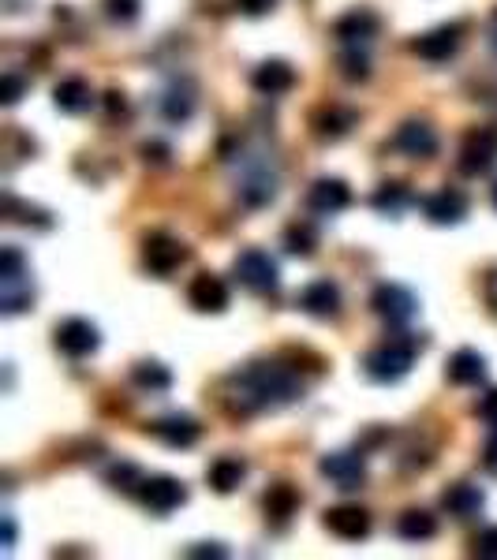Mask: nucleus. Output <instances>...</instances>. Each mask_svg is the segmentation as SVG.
Here are the masks:
<instances>
[{
	"instance_id": "nucleus-1",
	"label": "nucleus",
	"mask_w": 497,
	"mask_h": 560,
	"mask_svg": "<svg viewBox=\"0 0 497 560\" xmlns=\"http://www.w3.org/2000/svg\"><path fill=\"white\" fill-rule=\"evenodd\" d=\"M303 396V381L277 363H251L247 370L232 374L225 385V404L232 415H262L281 411Z\"/></svg>"
},
{
	"instance_id": "nucleus-2",
	"label": "nucleus",
	"mask_w": 497,
	"mask_h": 560,
	"mask_svg": "<svg viewBox=\"0 0 497 560\" xmlns=\"http://www.w3.org/2000/svg\"><path fill=\"white\" fill-rule=\"evenodd\" d=\"M423 351L419 336H389L378 348H370L363 355V374L378 385H397L400 378H408V370L415 366V355Z\"/></svg>"
},
{
	"instance_id": "nucleus-3",
	"label": "nucleus",
	"mask_w": 497,
	"mask_h": 560,
	"mask_svg": "<svg viewBox=\"0 0 497 560\" xmlns=\"http://www.w3.org/2000/svg\"><path fill=\"white\" fill-rule=\"evenodd\" d=\"M277 165L266 154H247L240 176H236V198H240L247 210H262L277 198Z\"/></svg>"
},
{
	"instance_id": "nucleus-4",
	"label": "nucleus",
	"mask_w": 497,
	"mask_h": 560,
	"mask_svg": "<svg viewBox=\"0 0 497 560\" xmlns=\"http://www.w3.org/2000/svg\"><path fill=\"white\" fill-rule=\"evenodd\" d=\"M236 280H240V288L255 295H277L281 292V269L273 262L266 251H258V247H247V251L236 258V266H232Z\"/></svg>"
},
{
	"instance_id": "nucleus-5",
	"label": "nucleus",
	"mask_w": 497,
	"mask_h": 560,
	"mask_svg": "<svg viewBox=\"0 0 497 560\" xmlns=\"http://www.w3.org/2000/svg\"><path fill=\"white\" fill-rule=\"evenodd\" d=\"M370 310L382 318L385 325H408L419 314V299L412 288H404L397 280H385L370 292Z\"/></svg>"
},
{
	"instance_id": "nucleus-6",
	"label": "nucleus",
	"mask_w": 497,
	"mask_h": 560,
	"mask_svg": "<svg viewBox=\"0 0 497 560\" xmlns=\"http://www.w3.org/2000/svg\"><path fill=\"white\" fill-rule=\"evenodd\" d=\"M187 262V247L169 232H154L142 239V266L150 269L154 277H172L176 269Z\"/></svg>"
},
{
	"instance_id": "nucleus-7",
	"label": "nucleus",
	"mask_w": 497,
	"mask_h": 560,
	"mask_svg": "<svg viewBox=\"0 0 497 560\" xmlns=\"http://www.w3.org/2000/svg\"><path fill=\"white\" fill-rule=\"evenodd\" d=\"M318 475L329 478L337 490L355 493L367 482V460H363V452H329L318 460Z\"/></svg>"
},
{
	"instance_id": "nucleus-8",
	"label": "nucleus",
	"mask_w": 497,
	"mask_h": 560,
	"mask_svg": "<svg viewBox=\"0 0 497 560\" xmlns=\"http://www.w3.org/2000/svg\"><path fill=\"white\" fill-rule=\"evenodd\" d=\"M53 344L57 351H64L68 359H86V355H94L101 348V333L94 322H86V318H64V322L53 329Z\"/></svg>"
},
{
	"instance_id": "nucleus-9",
	"label": "nucleus",
	"mask_w": 497,
	"mask_h": 560,
	"mask_svg": "<svg viewBox=\"0 0 497 560\" xmlns=\"http://www.w3.org/2000/svg\"><path fill=\"white\" fill-rule=\"evenodd\" d=\"M154 516H169L176 512L180 504H187V486L180 478H169V475H157V478H142L139 493H135Z\"/></svg>"
},
{
	"instance_id": "nucleus-10",
	"label": "nucleus",
	"mask_w": 497,
	"mask_h": 560,
	"mask_svg": "<svg viewBox=\"0 0 497 560\" xmlns=\"http://www.w3.org/2000/svg\"><path fill=\"white\" fill-rule=\"evenodd\" d=\"M460 42H464V23H445L430 34H419L412 42V53L419 60H430V64H445L460 53Z\"/></svg>"
},
{
	"instance_id": "nucleus-11",
	"label": "nucleus",
	"mask_w": 497,
	"mask_h": 560,
	"mask_svg": "<svg viewBox=\"0 0 497 560\" xmlns=\"http://www.w3.org/2000/svg\"><path fill=\"white\" fill-rule=\"evenodd\" d=\"M341 284L337 280H311L303 292L296 295V307L303 310V314H311V318H322V322H329V318H337L341 314Z\"/></svg>"
},
{
	"instance_id": "nucleus-12",
	"label": "nucleus",
	"mask_w": 497,
	"mask_h": 560,
	"mask_svg": "<svg viewBox=\"0 0 497 560\" xmlns=\"http://www.w3.org/2000/svg\"><path fill=\"white\" fill-rule=\"evenodd\" d=\"M195 83L191 79H172L165 90H161V98H157V116L165 120V124H187L191 116H195Z\"/></svg>"
},
{
	"instance_id": "nucleus-13",
	"label": "nucleus",
	"mask_w": 497,
	"mask_h": 560,
	"mask_svg": "<svg viewBox=\"0 0 497 560\" xmlns=\"http://www.w3.org/2000/svg\"><path fill=\"white\" fill-rule=\"evenodd\" d=\"M393 150L404 157H415V161H426V157L438 154V135L423 120H404L393 135Z\"/></svg>"
},
{
	"instance_id": "nucleus-14",
	"label": "nucleus",
	"mask_w": 497,
	"mask_h": 560,
	"mask_svg": "<svg viewBox=\"0 0 497 560\" xmlns=\"http://www.w3.org/2000/svg\"><path fill=\"white\" fill-rule=\"evenodd\" d=\"M359 124V112L344 109V105H322L311 116V135L318 142H341L344 135H352V127Z\"/></svg>"
},
{
	"instance_id": "nucleus-15",
	"label": "nucleus",
	"mask_w": 497,
	"mask_h": 560,
	"mask_svg": "<svg viewBox=\"0 0 497 560\" xmlns=\"http://www.w3.org/2000/svg\"><path fill=\"white\" fill-rule=\"evenodd\" d=\"M348 202H352V191H348V183L337 180V176H322V180H314L311 191H307V210L318 213V217H333V213L348 210Z\"/></svg>"
},
{
	"instance_id": "nucleus-16",
	"label": "nucleus",
	"mask_w": 497,
	"mask_h": 560,
	"mask_svg": "<svg viewBox=\"0 0 497 560\" xmlns=\"http://www.w3.org/2000/svg\"><path fill=\"white\" fill-rule=\"evenodd\" d=\"M150 434L161 441V445L169 448H191L195 441H199V422L191 419V415H184V411H172V415H161V419H154L150 426H146Z\"/></svg>"
},
{
	"instance_id": "nucleus-17",
	"label": "nucleus",
	"mask_w": 497,
	"mask_h": 560,
	"mask_svg": "<svg viewBox=\"0 0 497 560\" xmlns=\"http://www.w3.org/2000/svg\"><path fill=\"white\" fill-rule=\"evenodd\" d=\"M370 512L359 504H341V508H329L326 512V531L337 534L341 542H363L370 534Z\"/></svg>"
},
{
	"instance_id": "nucleus-18",
	"label": "nucleus",
	"mask_w": 497,
	"mask_h": 560,
	"mask_svg": "<svg viewBox=\"0 0 497 560\" xmlns=\"http://www.w3.org/2000/svg\"><path fill=\"white\" fill-rule=\"evenodd\" d=\"M382 19L370 12V8H352L333 23V38L341 45H367L370 38H378Z\"/></svg>"
},
{
	"instance_id": "nucleus-19",
	"label": "nucleus",
	"mask_w": 497,
	"mask_h": 560,
	"mask_svg": "<svg viewBox=\"0 0 497 560\" xmlns=\"http://www.w3.org/2000/svg\"><path fill=\"white\" fill-rule=\"evenodd\" d=\"M423 213L430 224H460L468 217V195L456 187H441L423 198Z\"/></svg>"
},
{
	"instance_id": "nucleus-20",
	"label": "nucleus",
	"mask_w": 497,
	"mask_h": 560,
	"mask_svg": "<svg viewBox=\"0 0 497 560\" xmlns=\"http://www.w3.org/2000/svg\"><path fill=\"white\" fill-rule=\"evenodd\" d=\"M296 68L284 64V60H262L255 71H251V86H255L262 98H281L296 86Z\"/></svg>"
},
{
	"instance_id": "nucleus-21",
	"label": "nucleus",
	"mask_w": 497,
	"mask_h": 560,
	"mask_svg": "<svg viewBox=\"0 0 497 560\" xmlns=\"http://www.w3.org/2000/svg\"><path fill=\"white\" fill-rule=\"evenodd\" d=\"M187 303L199 314H221L228 307V284L217 273H199L187 288Z\"/></svg>"
},
{
	"instance_id": "nucleus-22",
	"label": "nucleus",
	"mask_w": 497,
	"mask_h": 560,
	"mask_svg": "<svg viewBox=\"0 0 497 560\" xmlns=\"http://www.w3.org/2000/svg\"><path fill=\"white\" fill-rule=\"evenodd\" d=\"M456 168L464 176H486L494 168V135L490 131H471L464 146H460V161Z\"/></svg>"
},
{
	"instance_id": "nucleus-23",
	"label": "nucleus",
	"mask_w": 497,
	"mask_h": 560,
	"mask_svg": "<svg viewBox=\"0 0 497 560\" xmlns=\"http://www.w3.org/2000/svg\"><path fill=\"white\" fill-rule=\"evenodd\" d=\"M486 504V493L479 486H471V482H453L449 490L441 493V508L449 512L453 519H471L479 516Z\"/></svg>"
},
{
	"instance_id": "nucleus-24",
	"label": "nucleus",
	"mask_w": 497,
	"mask_h": 560,
	"mask_svg": "<svg viewBox=\"0 0 497 560\" xmlns=\"http://www.w3.org/2000/svg\"><path fill=\"white\" fill-rule=\"evenodd\" d=\"M445 378L453 385H483L486 381V359L475 348H460L445 363Z\"/></svg>"
},
{
	"instance_id": "nucleus-25",
	"label": "nucleus",
	"mask_w": 497,
	"mask_h": 560,
	"mask_svg": "<svg viewBox=\"0 0 497 560\" xmlns=\"http://www.w3.org/2000/svg\"><path fill=\"white\" fill-rule=\"evenodd\" d=\"M53 105H57L60 112H68V116H79V112H86L94 105V90H90V83L79 79V75L60 79V83L53 86Z\"/></svg>"
},
{
	"instance_id": "nucleus-26",
	"label": "nucleus",
	"mask_w": 497,
	"mask_h": 560,
	"mask_svg": "<svg viewBox=\"0 0 497 560\" xmlns=\"http://www.w3.org/2000/svg\"><path fill=\"white\" fill-rule=\"evenodd\" d=\"M243 478H247V463H243L240 456H217V460L210 463V471H206L210 490L221 493V497H228V493L240 490Z\"/></svg>"
},
{
	"instance_id": "nucleus-27",
	"label": "nucleus",
	"mask_w": 497,
	"mask_h": 560,
	"mask_svg": "<svg viewBox=\"0 0 497 560\" xmlns=\"http://www.w3.org/2000/svg\"><path fill=\"white\" fill-rule=\"evenodd\" d=\"M299 504H303V493H299L296 486H288V482H277V486H270V490H266V497H262L266 519H273V523H288V519L299 512Z\"/></svg>"
},
{
	"instance_id": "nucleus-28",
	"label": "nucleus",
	"mask_w": 497,
	"mask_h": 560,
	"mask_svg": "<svg viewBox=\"0 0 497 560\" xmlns=\"http://www.w3.org/2000/svg\"><path fill=\"white\" fill-rule=\"evenodd\" d=\"M397 534L404 542H430L438 534V519L430 516V512H423V508H408L397 519Z\"/></svg>"
},
{
	"instance_id": "nucleus-29",
	"label": "nucleus",
	"mask_w": 497,
	"mask_h": 560,
	"mask_svg": "<svg viewBox=\"0 0 497 560\" xmlns=\"http://www.w3.org/2000/svg\"><path fill=\"white\" fill-rule=\"evenodd\" d=\"M370 206L382 213V217H400V213L412 206V191L404 183H382L374 195H370Z\"/></svg>"
},
{
	"instance_id": "nucleus-30",
	"label": "nucleus",
	"mask_w": 497,
	"mask_h": 560,
	"mask_svg": "<svg viewBox=\"0 0 497 560\" xmlns=\"http://www.w3.org/2000/svg\"><path fill=\"white\" fill-rule=\"evenodd\" d=\"M34 303V288H30V280H0V310L15 318V314H23V310Z\"/></svg>"
},
{
	"instance_id": "nucleus-31",
	"label": "nucleus",
	"mask_w": 497,
	"mask_h": 560,
	"mask_svg": "<svg viewBox=\"0 0 497 560\" xmlns=\"http://www.w3.org/2000/svg\"><path fill=\"white\" fill-rule=\"evenodd\" d=\"M131 381L139 385V389L146 392H169L172 389V370L161 363H135V370H131Z\"/></svg>"
},
{
	"instance_id": "nucleus-32",
	"label": "nucleus",
	"mask_w": 497,
	"mask_h": 560,
	"mask_svg": "<svg viewBox=\"0 0 497 560\" xmlns=\"http://www.w3.org/2000/svg\"><path fill=\"white\" fill-rule=\"evenodd\" d=\"M284 247H288V254H296V258H311L314 247H318V232L307 221H292L284 228Z\"/></svg>"
},
{
	"instance_id": "nucleus-33",
	"label": "nucleus",
	"mask_w": 497,
	"mask_h": 560,
	"mask_svg": "<svg viewBox=\"0 0 497 560\" xmlns=\"http://www.w3.org/2000/svg\"><path fill=\"white\" fill-rule=\"evenodd\" d=\"M4 217L15 224H34V228H53V217L45 210H38V206H27V202H19L15 195H4Z\"/></svg>"
},
{
	"instance_id": "nucleus-34",
	"label": "nucleus",
	"mask_w": 497,
	"mask_h": 560,
	"mask_svg": "<svg viewBox=\"0 0 497 560\" xmlns=\"http://www.w3.org/2000/svg\"><path fill=\"white\" fill-rule=\"evenodd\" d=\"M337 64H341V75L348 83H367L370 79V56H367V49H359V45H344V53Z\"/></svg>"
},
{
	"instance_id": "nucleus-35",
	"label": "nucleus",
	"mask_w": 497,
	"mask_h": 560,
	"mask_svg": "<svg viewBox=\"0 0 497 560\" xmlns=\"http://www.w3.org/2000/svg\"><path fill=\"white\" fill-rule=\"evenodd\" d=\"M105 482L113 486V490H124V493H139L142 486V471L135 463H113L109 471H105Z\"/></svg>"
},
{
	"instance_id": "nucleus-36",
	"label": "nucleus",
	"mask_w": 497,
	"mask_h": 560,
	"mask_svg": "<svg viewBox=\"0 0 497 560\" xmlns=\"http://www.w3.org/2000/svg\"><path fill=\"white\" fill-rule=\"evenodd\" d=\"M101 8H105V19H109V23L131 27L142 15V0H101Z\"/></svg>"
},
{
	"instance_id": "nucleus-37",
	"label": "nucleus",
	"mask_w": 497,
	"mask_h": 560,
	"mask_svg": "<svg viewBox=\"0 0 497 560\" xmlns=\"http://www.w3.org/2000/svg\"><path fill=\"white\" fill-rule=\"evenodd\" d=\"M30 277L27 269V258L19 247H4V262H0V280H23Z\"/></svg>"
},
{
	"instance_id": "nucleus-38",
	"label": "nucleus",
	"mask_w": 497,
	"mask_h": 560,
	"mask_svg": "<svg viewBox=\"0 0 497 560\" xmlns=\"http://www.w3.org/2000/svg\"><path fill=\"white\" fill-rule=\"evenodd\" d=\"M23 94H27V79L15 75V71H8V75L0 79V101H4V105H19Z\"/></svg>"
},
{
	"instance_id": "nucleus-39",
	"label": "nucleus",
	"mask_w": 497,
	"mask_h": 560,
	"mask_svg": "<svg viewBox=\"0 0 497 560\" xmlns=\"http://www.w3.org/2000/svg\"><path fill=\"white\" fill-rule=\"evenodd\" d=\"M471 553L483 560H497V527H486L471 538Z\"/></svg>"
},
{
	"instance_id": "nucleus-40",
	"label": "nucleus",
	"mask_w": 497,
	"mask_h": 560,
	"mask_svg": "<svg viewBox=\"0 0 497 560\" xmlns=\"http://www.w3.org/2000/svg\"><path fill=\"white\" fill-rule=\"evenodd\" d=\"M139 154H142V161L146 165H169V157H172V150L165 146V142H142L139 146Z\"/></svg>"
},
{
	"instance_id": "nucleus-41",
	"label": "nucleus",
	"mask_w": 497,
	"mask_h": 560,
	"mask_svg": "<svg viewBox=\"0 0 497 560\" xmlns=\"http://www.w3.org/2000/svg\"><path fill=\"white\" fill-rule=\"evenodd\" d=\"M273 4H277V0H232V8H236L240 15H251V19H258V15H270Z\"/></svg>"
},
{
	"instance_id": "nucleus-42",
	"label": "nucleus",
	"mask_w": 497,
	"mask_h": 560,
	"mask_svg": "<svg viewBox=\"0 0 497 560\" xmlns=\"http://www.w3.org/2000/svg\"><path fill=\"white\" fill-rule=\"evenodd\" d=\"M475 415H479V419L486 422V426H490V430H497V389H490L483 396V400H479V407H475Z\"/></svg>"
},
{
	"instance_id": "nucleus-43",
	"label": "nucleus",
	"mask_w": 497,
	"mask_h": 560,
	"mask_svg": "<svg viewBox=\"0 0 497 560\" xmlns=\"http://www.w3.org/2000/svg\"><path fill=\"white\" fill-rule=\"evenodd\" d=\"M187 557H228V549L221 542H202V546H191Z\"/></svg>"
},
{
	"instance_id": "nucleus-44",
	"label": "nucleus",
	"mask_w": 497,
	"mask_h": 560,
	"mask_svg": "<svg viewBox=\"0 0 497 560\" xmlns=\"http://www.w3.org/2000/svg\"><path fill=\"white\" fill-rule=\"evenodd\" d=\"M483 467L490 475H497V430L490 434V441H486V448H483Z\"/></svg>"
},
{
	"instance_id": "nucleus-45",
	"label": "nucleus",
	"mask_w": 497,
	"mask_h": 560,
	"mask_svg": "<svg viewBox=\"0 0 497 560\" xmlns=\"http://www.w3.org/2000/svg\"><path fill=\"white\" fill-rule=\"evenodd\" d=\"M486 303L497 314V269H490V277H486Z\"/></svg>"
},
{
	"instance_id": "nucleus-46",
	"label": "nucleus",
	"mask_w": 497,
	"mask_h": 560,
	"mask_svg": "<svg viewBox=\"0 0 497 560\" xmlns=\"http://www.w3.org/2000/svg\"><path fill=\"white\" fill-rule=\"evenodd\" d=\"M105 105H109V112H128V101H124V94H116V90H109V94H105Z\"/></svg>"
},
{
	"instance_id": "nucleus-47",
	"label": "nucleus",
	"mask_w": 497,
	"mask_h": 560,
	"mask_svg": "<svg viewBox=\"0 0 497 560\" xmlns=\"http://www.w3.org/2000/svg\"><path fill=\"white\" fill-rule=\"evenodd\" d=\"M15 546V523L12 516H4V549H12Z\"/></svg>"
},
{
	"instance_id": "nucleus-48",
	"label": "nucleus",
	"mask_w": 497,
	"mask_h": 560,
	"mask_svg": "<svg viewBox=\"0 0 497 560\" xmlns=\"http://www.w3.org/2000/svg\"><path fill=\"white\" fill-rule=\"evenodd\" d=\"M490 38H494V49H497V12H494V23H490Z\"/></svg>"
},
{
	"instance_id": "nucleus-49",
	"label": "nucleus",
	"mask_w": 497,
	"mask_h": 560,
	"mask_svg": "<svg viewBox=\"0 0 497 560\" xmlns=\"http://www.w3.org/2000/svg\"><path fill=\"white\" fill-rule=\"evenodd\" d=\"M494 210H497V183H494Z\"/></svg>"
}]
</instances>
